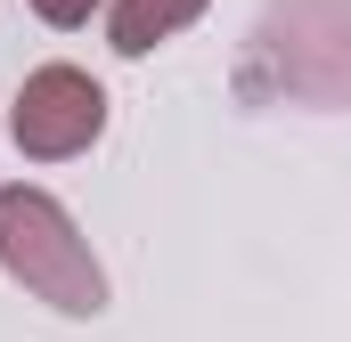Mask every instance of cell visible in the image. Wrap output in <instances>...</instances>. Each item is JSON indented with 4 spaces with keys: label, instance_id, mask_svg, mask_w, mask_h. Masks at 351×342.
Returning a JSON list of instances; mask_svg holds the SVG:
<instances>
[{
    "label": "cell",
    "instance_id": "cell-4",
    "mask_svg": "<svg viewBox=\"0 0 351 342\" xmlns=\"http://www.w3.org/2000/svg\"><path fill=\"white\" fill-rule=\"evenodd\" d=\"M90 8H98V0H33V16L58 25V33H66V25H90Z\"/></svg>",
    "mask_w": 351,
    "mask_h": 342
},
{
    "label": "cell",
    "instance_id": "cell-1",
    "mask_svg": "<svg viewBox=\"0 0 351 342\" xmlns=\"http://www.w3.org/2000/svg\"><path fill=\"white\" fill-rule=\"evenodd\" d=\"M0 269L16 285H33L49 310H66V318H98L106 310V269L90 261L74 212L58 196L25 187V179L0 187Z\"/></svg>",
    "mask_w": 351,
    "mask_h": 342
},
{
    "label": "cell",
    "instance_id": "cell-3",
    "mask_svg": "<svg viewBox=\"0 0 351 342\" xmlns=\"http://www.w3.org/2000/svg\"><path fill=\"white\" fill-rule=\"evenodd\" d=\"M188 16H204V0H114V49L147 57L156 41H172Z\"/></svg>",
    "mask_w": 351,
    "mask_h": 342
},
{
    "label": "cell",
    "instance_id": "cell-2",
    "mask_svg": "<svg viewBox=\"0 0 351 342\" xmlns=\"http://www.w3.org/2000/svg\"><path fill=\"white\" fill-rule=\"evenodd\" d=\"M8 131H16V147H25L33 163L82 155L90 139L106 131V90L90 82L82 66H41V74H25V90H16Z\"/></svg>",
    "mask_w": 351,
    "mask_h": 342
}]
</instances>
